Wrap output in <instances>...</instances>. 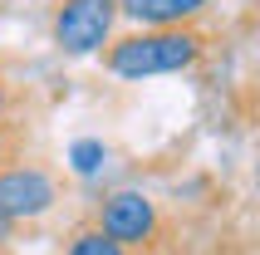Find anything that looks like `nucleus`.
<instances>
[{"instance_id": "9", "label": "nucleus", "mask_w": 260, "mask_h": 255, "mask_svg": "<svg viewBox=\"0 0 260 255\" xmlns=\"http://www.w3.org/2000/svg\"><path fill=\"white\" fill-rule=\"evenodd\" d=\"M10 236H15V221H10V216H0V250L10 245Z\"/></svg>"}, {"instance_id": "1", "label": "nucleus", "mask_w": 260, "mask_h": 255, "mask_svg": "<svg viewBox=\"0 0 260 255\" xmlns=\"http://www.w3.org/2000/svg\"><path fill=\"white\" fill-rule=\"evenodd\" d=\"M206 40L197 25H162L123 35L103 49V69L118 79H157V74H182L202 59Z\"/></svg>"}, {"instance_id": "6", "label": "nucleus", "mask_w": 260, "mask_h": 255, "mask_svg": "<svg viewBox=\"0 0 260 255\" xmlns=\"http://www.w3.org/2000/svg\"><path fill=\"white\" fill-rule=\"evenodd\" d=\"M64 255H128L118 241H108L99 226H84V231H74V241H69V250Z\"/></svg>"}, {"instance_id": "5", "label": "nucleus", "mask_w": 260, "mask_h": 255, "mask_svg": "<svg viewBox=\"0 0 260 255\" xmlns=\"http://www.w3.org/2000/svg\"><path fill=\"white\" fill-rule=\"evenodd\" d=\"M202 5L206 0H118V15H128L147 29H162V25H191V15Z\"/></svg>"}, {"instance_id": "4", "label": "nucleus", "mask_w": 260, "mask_h": 255, "mask_svg": "<svg viewBox=\"0 0 260 255\" xmlns=\"http://www.w3.org/2000/svg\"><path fill=\"white\" fill-rule=\"evenodd\" d=\"M99 231L128 250V245H143L157 231V211H152V201L143 192H113L99 206Z\"/></svg>"}, {"instance_id": "8", "label": "nucleus", "mask_w": 260, "mask_h": 255, "mask_svg": "<svg viewBox=\"0 0 260 255\" xmlns=\"http://www.w3.org/2000/svg\"><path fill=\"white\" fill-rule=\"evenodd\" d=\"M10 162H15V133L0 128V167H10Z\"/></svg>"}, {"instance_id": "2", "label": "nucleus", "mask_w": 260, "mask_h": 255, "mask_svg": "<svg viewBox=\"0 0 260 255\" xmlns=\"http://www.w3.org/2000/svg\"><path fill=\"white\" fill-rule=\"evenodd\" d=\"M113 20H118V0H59L54 44L64 54H93L108 44Z\"/></svg>"}, {"instance_id": "10", "label": "nucleus", "mask_w": 260, "mask_h": 255, "mask_svg": "<svg viewBox=\"0 0 260 255\" xmlns=\"http://www.w3.org/2000/svg\"><path fill=\"white\" fill-rule=\"evenodd\" d=\"M5 113H10V88H5V79H0V128H5Z\"/></svg>"}, {"instance_id": "11", "label": "nucleus", "mask_w": 260, "mask_h": 255, "mask_svg": "<svg viewBox=\"0 0 260 255\" xmlns=\"http://www.w3.org/2000/svg\"><path fill=\"white\" fill-rule=\"evenodd\" d=\"M0 255H5V250H0Z\"/></svg>"}, {"instance_id": "7", "label": "nucleus", "mask_w": 260, "mask_h": 255, "mask_svg": "<svg viewBox=\"0 0 260 255\" xmlns=\"http://www.w3.org/2000/svg\"><path fill=\"white\" fill-rule=\"evenodd\" d=\"M74 172L79 177H88V172H99V162H103V142H93V138H84V142H74Z\"/></svg>"}, {"instance_id": "3", "label": "nucleus", "mask_w": 260, "mask_h": 255, "mask_svg": "<svg viewBox=\"0 0 260 255\" xmlns=\"http://www.w3.org/2000/svg\"><path fill=\"white\" fill-rule=\"evenodd\" d=\"M54 201H59V186L40 162H10V167H0V216H10L15 226L44 216Z\"/></svg>"}]
</instances>
